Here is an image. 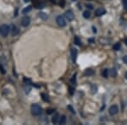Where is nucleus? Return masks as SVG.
Wrapping results in <instances>:
<instances>
[{
  "instance_id": "obj_1",
  "label": "nucleus",
  "mask_w": 127,
  "mask_h": 125,
  "mask_svg": "<svg viewBox=\"0 0 127 125\" xmlns=\"http://www.w3.org/2000/svg\"><path fill=\"white\" fill-rule=\"evenodd\" d=\"M31 111L33 116H39L42 113V107L38 104H33L31 107Z\"/></svg>"
},
{
  "instance_id": "obj_2",
  "label": "nucleus",
  "mask_w": 127,
  "mask_h": 125,
  "mask_svg": "<svg viewBox=\"0 0 127 125\" xmlns=\"http://www.w3.org/2000/svg\"><path fill=\"white\" fill-rule=\"evenodd\" d=\"M10 31V27L8 25H2L0 26V35L4 37H6L7 36L9 35Z\"/></svg>"
},
{
  "instance_id": "obj_3",
  "label": "nucleus",
  "mask_w": 127,
  "mask_h": 125,
  "mask_svg": "<svg viewBox=\"0 0 127 125\" xmlns=\"http://www.w3.org/2000/svg\"><path fill=\"white\" fill-rule=\"evenodd\" d=\"M56 23L61 27H64L66 25V21H65V17L61 16V15H59V16H58L56 18Z\"/></svg>"
},
{
  "instance_id": "obj_4",
  "label": "nucleus",
  "mask_w": 127,
  "mask_h": 125,
  "mask_svg": "<svg viewBox=\"0 0 127 125\" xmlns=\"http://www.w3.org/2000/svg\"><path fill=\"white\" fill-rule=\"evenodd\" d=\"M30 23H31V18L29 16H24L21 19V20H20V24L24 27L28 26L29 25H30Z\"/></svg>"
},
{
  "instance_id": "obj_5",
  "label": "nucleus",
  "mask_w": 127,
  "mask_h": 125,
  "mask_svg": "<svg viewBox=\"0 0 127 125\" xmlns=\"http://www.w3.org/2000/svg\"><path fill=\"white\" fill-rule=\"evenodd\" d=\"M118 112H119V107H118V106H116V105L111 106L109 109V112L111 116L116 115V114L118 113Z\"/></svg>"
},
{
  "instance_id": "obj_6",
  "label": "nucleus",
  "mask_w": 127,
  "mask_h": 125,
  "mask_svg": "<svg viewBox=\"0 0 127 125\" xmlns=\"http://www.w3.org/2000/svg\"><path fill=\"white\" fill-rule=\"evenodd\" d=\"M65 16L68 20V21H72L74 20V18H75V14H74V13L71 10H68V11H66L65 13Z\"/></svg>"
},
{
  "instance_id": "obj_7",
  "label": "nucleus",
  "mask_w": 127,
  "mask_h": 125,
  "mask_svg": "<svg viewBox=\"0 0 127 125\" xmlns=\"http://www.w3.org/2000/svg\"><path fill=\"white\" fill-rule=\"evenodd\" d=\"M10 30H11V35H12L13 36H17V35L19 34V32H20V30H19V28L16 26V25H11Z\"/></svg>"
},
{
  "instance_id": "obj_8",
  "label": "nucleus",
  "mask_w": 127,
  "mask_h": 125,
  "mask_svg": "<svg viewBox=\"0 0 127 125\" xmlns=\"http://www.w3.org/2000/svg\"><path fill=\"white\" fill-rule=\"evenodd\" d=\"M105 13H106V10H105L104 8H97V9H96V11H95V15L97 16V17H99V16L103 15Z\"/></svg>"
},
{
  "instance_id": "obj_9",
  "label": "nucleus",
  "mask_w": 127,
  "mask_h": 125,
  "mask_svg": "<svg viewBox=\"0 0 127 125\" xmlns=\"http://www.w3.org/2000/svg\"><path fill=\"white\" fill-rule=\"evenodd\" d=\"M77 49L76 48H72L71 49V58H72V61L74 62L76 61V58H77Z\"/></svg>"
},
{
  "instance_id": "obj_10",
  "label": "nucleus",
  "mask_w": 127,
  "mask_h": 125,
  "mask_svg": "<svg viewBox=\"0 0 127 125\" xmlns=\"http://www.w3.org/2000/svg\"><path fill=\"white\" fill-rule=\"evenodd\" d=\"M59 117H60V116H59V114L58 112H56L53 115V117H52V123H54V124H56V123H59Z\"/></svg>"
},
{
  "instance_id": "obj_11",
  "label": "nucleus",
  "mask_w": 127,
  "mask_h": 125,
  "mask_svg": "<svg viewBox=\"0 0 127 125\" xmlns=\"http://www.w3.org/2000/svg\"><path fill=\"white\" fill-rule=\"evenodd\" d=\"M109 75L111 77H113V78H114V77L117 76V71H116V69H111L109 70Z\"/></svg>"
},
{
  "instance_id": "obj_12",
  "label": "nucleus",
  "mask_w": 127,
  "mask_h": 125,
  "mask_svg": "<svg viewBox=\"0 0 127 125\" xmlns=\"http://www.w3.org/2000/svg\"><path fill=\"white\" fill-rule=\"evenodd\" d=\"M94 75V71L91 69H87L85 70V73H84V75L86 76H91V75Z\"/></svg>"
},
{
  "instance_id": "obj_13",
  "label": "nucleus",
  "mask_w": 127,
  "mask_h": 125,
  "mask_svg": "<svg viewBox=\"0 0 127 125\" xmlns=\"http://www.w3.org/2000/svg\"><path fill=\"white\" fill-rule=\"evenodd\" d=\"M38 16L40 17V18L42 19V20H46L48 18V14H45L44 12H39Z\"/></svg>"
},
{
  "instance_id": "obj_14",
  "label": "nucleus",
  "mask_w": 127,
  "mask_h": 125,
  "mask_svg": "<svg viewBox=\"0 0 127 125\" xmlns=\"http://www.w3.org/2000/svg\"><path fill=\"white\" fill-rule=\"evenodd\" d=\"M65 123H66V116L62 115L60 117H59V124H65Z\"/></svg>"
},
{
  "instance_id": "obj_15",
  "label": "nucleus",
  "mask_w": 127,
  "mask_h": 125,
  "mask_svg": "<svg viewBox=\"0 0 127 125\" xmlns=\"http://www.w3.org/2000/svg\"><path fill=\"white\" fill-rule=\"evenodd\" d=\"M31 8H32V6H27L26 8H25L24 9L22 10V14H27V13H29L31 10Z\"/></svg>"
},
{
  "instance_id": "obj_16",
  "label": "nucleus",
  "mask_w": 127,
  "mask_h": 125,
  "mask_svg": "<svg viewBox=\"0 0 127 125\" xmlns=\"http://www.w3.org/2000/svg\"><path fill=\"white\" fill-rule=\"evenodd\" d=\"M90 16H91V13L89 12L88 10H87V11H85V12L83 13V17H84L85 19H89Z\"/></svg>"
},
{
  "instance_id": "obj_17",
  "label": "nucleus",
  "mask_w": 127,
  "mask_h": 125,
  "mask_svg": "<svg viewBox=\"0 0 127 125\" xmlns=\"http://www.w3.org/2000/svg\"><path fill=\"white\" fill-rule=\"evenodd\" d=\"M91 91H92V94H95V93L97 92V85H92V86H91Z\"/></svg>"
},
{
  "instance_id": "obj_18",
  "label": "nucleus",
  "mask_w": 127,
  "mask_h": 125,
  "mask_svg": "<svg viewBox=\"0 0 127 125\" xmlns=\"http://www.w3.org/2000/svg\"><path fill=\"white\" fill-rule=\"evenodd\" d=\"M120 48H121V44L120 43H115V45L114 46V49L115 51H119V50H120Z\"/></svg>"
},
{
  "instance_id": "obj_19",
  "label": "nucleus",
  "mask_w": 127,
  "mask_h": 125,
  "mask_svg": "<svg viewBox=\"0 0 127 125\" xmlns=\"http://www.w3.org/2000/svg\"><path fill=\"white\" fill-rule=\"evenodd\" d=\"M102 75H103L104 78H108L109 77V69H104L102 73Z\"/></svg>"
},
{
  "instance_id": "obj_20",
  "label": "nucleus",
  "mask_w": 127,
  "mask_h": 125,
  "mask_svg": "<svg viewBox=\"0 0 127 125\" xmlns=\"http://www.w3.org/2000/svg\"><path fill=\"white\" fill-rule=\"evenodd\" d=\"M75 43L76 45H78V46H81V40H80V38H79L78 36H75Z\"/></svg>"
},
{
  "instance_id": "obj_21",
  "label": "nucleus",
  "mask_w": 127,
  "mask_h": 125,
  "mask_svg": "<svg viewBox=\"0 0 127 125\" xmlns=\"http://www.w3.org/2000/svg\"><path fill=\"white\" fill-rule=\"evenodd\" d=\"M42 99H43V101H49L48 96H47L46 94H44V93H42Z\"/></svg>"
},
{
  "instance_id": "obj_22",
  "label": "nucleus",
  "mask_w": 127,
  "mask_h": 125,
  "mask_svg": "<svg viewBox=\"0 0 127 125\" xmlns=\"http://www.w3.org/2000/svg\"><path fill=\"white\" fill-rule=\"evenodd\" d=\"M122 3H123V5L125 7V8H127V0H122Z\"/></svg>"
},
{
  "instance_id": "obj_23",
  "label": "nucleus",
  "mask_w": 127,
  "mask_h": 125,
  "mask_svg": "<svg viewBox=\"0 0 127 125\" xmlns=\"http://www.w3.org/2000/svg\"><path fill=\"white\" fill-rule=\"evenodd\" d=\"M53 111H54L53 109H48V110H47V113L48 114H51V113L53 112Z\"/></svg>"
},
{
  "instance_id": "obj_24",
  "label": "nucleus",
  "mask_w": 127,
  "mask_h": 125,
  "mask_svg": "<svg viewBox=\"0 0 127 125\" xmlns=\"http://www.w3.org/2000/svg\"><path fill=\"white\" fill-rule=\"evenodd\" d=\"M60 4H59V5H60L61 7H64L65 6V0H60Z\"/></svg>"
},
{
  "instance_id": "obj_25",
  "label": "nucleus",
  "mask_w": 127,
  "mask_h": 125,
  "mask_svg": "<svg viewBox=\"0 0 127 125\" xmlns=\"http://www.w3.org/2000/svg\"><path fill=\"white\" fill-rule=\"evenodd\" d=\"M123 62H124V63H125V64L127 65V55L123 58Z\"/></svg>"
},
{
  "instance_id": "obj_26",
  "label": "nucleus",
  "mask_w": 127,
  "mask_h": 125,
  "mask_svg": "<svg viewBox=\"0 0 127 125\" xmlns=\"http://www.w3.org/2000/svg\"><path fill=\"white\" fill-rule=\"evenodd\" d=\"M68 108H69V109H70V111H71V112H72V113H75V112L74 111V109H73L72 107H70V106H69Z\"/></svg>"
},
{
  "instance_id": "obj_27",
  "label": "nucleus",
  "mask_w": 127,
  "mask_h": 125,
  "mask_svg": "<svg viewBox=\"0 0 127 125\" xmlns=\"http://www.w3.org/2000/svg\"><path fill=\"white\" fill-rule=\"evenodd\" d=\"M0 69H1V71H2L3 74H5V71H4V69L2 67V65H0Z\"/></svg>"
},
{
  "instance_id": "obj_28",
  "label": "nucleus",
  "mask_w": 127,
  "mask_h": 125,
  "mask_svg": "<svg viewBox=\"0 0 127 125\" xmlns=\"http://www.w3.org/2000/svg\"><path fill=\"white\" fill-rule=\"evenodd\" d=\"M87 8H92V5H88V4H87Z\"/></svg>"
},
{
  "instance_id": "obj_29",
  "label": "nucleus",
  "mask_w": 127,
  "mask_h": 125,
  "mask_svg": "<svg viewBox=\"0 0 127 125\" xmlns=\"http://www.w3.org/2000/svg\"><path fill=\"white\" fill-rule=\"evenodd\" d=\"M93 32H97V30H96V28H94V27H93Z\"/></svg>"
},
{
  "instance_id": "obj_30",
  "label": "nucleus",
  "mask_w": 127,
  "mask_h": 125,
  "mask_svg": "<svg viewBox=\"0 0 127 125\" xmlns=\"http://www.w3.org/2000/svg\"><path fill=\"white\" fill-rule=\"evenodd\" d=\"M125 79H127V72H126V73H125Z\"/></svg>"
},
{
  "instance_id": "obj_31",
  "label": "nucleus",
  "mask_w": 127,
  "mask_h": 125,
  "mask_svg": "<svg viewBox=\"0 0 127 125\" xmlns=\"http://www.w3.org/2000/svg\"><path fill=\"white\" fill-rule=\"evenodd\" d=\"M51 1H52L53 4H55V0H51Z\"/></svg>"
},
{
  "instance_id": "obj_32",
  "label": "nucleus",
  "mask_w": 127,
  "mask_h": 125,
  "mask_svg": "<svg viewBox=\"0 0 127 125\" xmlns=\"http://www.w3.org/2000/svg\"><path fill=\"white\" fill-rule=\"evenodd\" d=\"M24 1H25V2H26V3H27V2H28V1H29V0H24Z\"/></svg>"
},
{
  "instance_id": "obj_33",
  "label": "nucleus",
  "mask_w": 127,
  "mask_h": 125,
  "mask_svg": "<svg viewBox=\"0 0 127 125\" xmlns=\"http://www.w3.org/2000/svg\"><path fill=\"white\" fill-rule=\"evenodd\" d=\"M125 42H126V45H127V39H125Z\"/></svg>"
},
{
  "instance_id": "obj_34",
  "label": "nucleus",
  "mask_w": 127,
  "mask_h": 125,
  "mask_svg": "<svg viewBox=\"0 0 127 125\" xmlns=\"http://www.w3.org/2000/svg\"><path fill=\"white\" fill-rule=\"evenodd\" d=\"M72 1H76V0H72Z\"/></svg>"
}]
</instances>
